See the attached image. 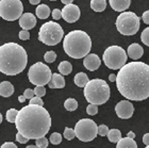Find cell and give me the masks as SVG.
Wrapping results in <instances>:
<instances>
[{
	"label": "cell",
	"instance_id": "6da1fadb",
	"mask_svg": "<svg viewBox=\"0 0 149 148\" xmlns=\"http://www.w3.org/2000/svg\"><path fill=\"white\" fill-rule=\"evenodd\" d=\"M116 87L128 100L142 101L149 97V65L140 61L126 63L116 76Z\"/></svg>",
	"mask_w": 149,
	"mask_h": 148
},
{
	"label": "cell",
	"instance_id": "7a4b0ae2",
	"mask_svg": "<svg viewBox=\"0 0 149 148\" xmlns=\"http://www.w3.org/2000/svg\"><path fill=\"white\" fill-rule=\"evenodd\" d=\"M15 125L18 133L26 139L37 140L49 132L51 117L44 107L29 105L18 111Z\"/></svg>",
	"mask_w": 149,
	"mask_h": 148
},
{
	"label": "cell",
	"instance_id": "3957f363",
	"mask_svg": "<svg viewBox=\"0 0 149 148\" xmlns=\"http://www.w3.org/2000/svg\"><path fill=\"white\" fill-rule=\"evenodd\" d=\"M27 63V51L19 44L6 43L0 46V73L6 76H16L24 71Z\"/></svg>",
	"mask_w": 149,
	"mask_h": 148
},
{
	"label": "cell",
	"instance_id": "277c9868",
	"mask_svg": "<svg viewBox=\"0 0 149 148\" xmlns=\"http://www.w3.org/2000/svg\"><path fill=\"white\" fill-rule=\"evenodd\" d=\"M63 48L66 54L72 59H82L90 53L92 40L90 35L82 30L70 31L64 37Z\"/></svg>",
	"mask_w": 149,
	"mask_h": 148
},
{
	"label": "cell",
	"instance_id": "5b68a950",
	"mask_svg": "<svg viewBox=\"0 0 149 148\" xmlns=\"http://www.w3.org/2000/svg\"><path fill=\"white\" fill-rule=\"evenodd\" d=\"M84 97L90 105H101L110 98V87L102 79L90 80L84 87Z\"/></svg>",
	"mask_w": 149,
	"mask_h": 148
},
{
	"label": "cell",
	"instance_id": "8992f818",
	"mask_svg": "<svg viewBox=\"0 0 149 148\" xmlns=\"http://www.w3.org/2000/svg\"><path fill=\"white\" fill-rule=\"evenodd\" d=\"M64 31L62 27L54 22H47L42 25L38 31V40L48 46H56L62 40Z\"/></svg>",
	"mask_w": 149,
	"mask_h": 148
},
{
	"label": "cell",
	"instance_id": "52a82bcc",
	"mask_svg": "<svg viewBox=\"0 0 149 148\" xmlns=\"http://www.w3.org/2000/svg\"><path fill=\"white\" fill-rule=\"evenodd\" d=\"M102 60L107 67L116 71V69H120L127 63L128 56L124 48H121L120 46L113 45V46L108 47L104 50Z\"/></svg>",
	"mask_w": 149,
	"mask_h": 148
},
{
	"label": "cell",
	"instance_id": "ba28073f",
	"mask_svg": "<svg viewBox=\"0 0 149 148\" xmlns=\"http://www.w3.org/2000/svg\"><path fill=\"white\" fill-rule=\"evenodd\" d=\"M115 25L120 34L131 36L140 29V17L133 12H123L117 17Z\"/></svg>",
	"mask_w": 149,
	"mask_h": 148
},
{
	"label": "cell",
	"instance_id": "9c48e42d",
	"mask_svg": "<svg viewBox=\"0 0 149 148\" xmlns=\"http://www.w3.org/2000/svg\"><path fill=\"white\" fill-rule=\"evenodd\" d=\"M52 73L46 64L42 62H37L29 68L28 78L32 84L35 87H44L45 84H48V82L51 79Z\"/></svg>",
	"mask_w": 149,
	"mask_h": 148
},
{
	"label": "cell",
	"instance_id": "30bf717a",
	"mask_svg": "<svg viewBox=\"0 0 149 148\" xmlns=\"http://www.w3.org/2000/svg\"><path fill=\"white\" fill-rule=\"evenodd\" d=\"M74 134L82 142H91L98 135V126L88 118H82L74 126Z\"/></svg>",
	"mask_w": 149,
	"mask_h": 148
},
{
	"label": "cell",
	"instance_id": "8fae6325",
	"mask_svg": "<svg viewBox=\"0 0 149 148\" xmlns=\"http://www.w3.org/2000/svg\"><path fill=\"white\" fill-rule=\"evenodd\" d=\"M24 6L20 0H0V17L14 22L22 15Z\"/></svg>",
	"mask_w": 149,
	"mask_h": 148
},
{
	"label": "cell",
	"instance_id": "7c38bea8",
	"mask_svg": "<svg viewBox=\"0 0 149 148\" xmlns=\"http://www.w3.org/2000/svg\"><path fill=\"white\" fill-rule=\"evenodd\" d=\"M115 112L121 119H129L134 113V105L129 100H121L115 105Z\"/></svg>",
	"mask_w": 149,
	"mask_h": 148
},
{
	"label": "cell",
	"instance_id": "4fadbf2b",
	"mask_svg": "<svg viewBox=\"0 0 149 148\" xmlns=\"http://www.w3.org/2000/svg\"><path fill=\"white\" fill-rule=\"evenodd\" d=\"M62 13V18L65 20V22H69V24H72V22H76L78 19L80 18L81 12L79 6H76V4H67L62 9L61 11Z\"/></svg>",
	"mask_w": 149,
	"mask_h": 148
},
{
	"label": "cell",
	"instance_id": "5bb4252c",
	"mask_svg": "<svg viewBox=\"0 0 149 148\" xmlns=\"http://www.w3.org/2000/svg\"><path fill=\"white\" fill-rule=\"evenodd\" d=\"M19 26L26 31L33 29L36 26V17L32 13H25L19 17Z\"/></svg>",
	"mask_w": 149,
	"mask_h": 148
},
{
	"label": "cell",
	"instance_id": "9a60e30c",
	"mask_svg": "<svg viewBox=\"0 0 149 148\" xmlns=\"http://www.w3.org/2000/svg\"><path fill=\"white\" fill-rule=\"evenodd\" d=\"M100 64H101V61H100L99 57L95 53H88L83 60L84 67L90 71H97L100 67Z\"/></svg>",
	"mask_w": 149,
	"mask_h": 148
},
{
	"label": "cell",
	"instance_id": "2e32d148",
	"mask_svg": "<svg viewBox=\"0 0 149 148\" xmlns=\"http://www.w3.org/2000/svg\"><path fill=\"white\" fill-rule=\"evenodd\" d=\"M143 54H144L143 47L141 46V45H139V44L136 43L131 44L130 46L128 47V56L132 60H139L140 58H142Z\"/></svg>",
	"mask_w": 149,
	"mask_h": 148
},
{
	"label": "cell",
	"instance_id": "e0dca14e",
	"mask_svg": "<svg viewBox=\"0 0 149 148\" xmlns=\"http://www.w3.org/2000/svg\"><path fill=\"white\" fill-rule=\"evenodd\" d=\"M110 6L116 12H125L129 9L131 0H109Z\"/></svg>",
	"mask_w": 149,
	"mask_h": 148
},
{
	"label": "cell",
	"instance_id": "ac0fdd59",
	"mask_svg": "<svg viewBox=\"0 0 149 148\" xmlns=\"http://www.w3.org/2000/svg\"><path fill=\"white\" fill-rule=\"evenodd\" d=\"M50 89H63L65 87V79L62 75L60 74H52L51 79L48 82Z\"/></svg>",
	"mask_w": 149,
	"mask_h": 148
},
{
	"label": "cell",
	"instance_id": "d6986e66",
	"mask_svg": "<svg viewBox=\"0 0 149 148\" xmlns=\"http://www.w3.org/2000/svg\"><path fill=\"white\" fill-rule=\"evenodd\" d=\"M14 94V87L9 81H2L0 83V96L2 97H10Z\"/></svg>",
	"mask_w": 149,
	"mask_h": 148
},
{
	"label": "cell",
	"instance_id": "ffe728a7",
	"mask_svg": "<svg viewBox=\"0 0 149 148\" xmlns=\"http://www.w3.org/2000/svg\"><path fill=\"white\" fill-rule=\"evenodd\" d=\"M116 144H117L116 148H137L136 142L129 138H124V139L121 138Z\"/></svg>",
	"mask_w": 149,
	"mask_h": 148
},
{
	"label": "cell",
	"instance_id": "44dd1931",
	"mask_svg": "<svg viewBox=\"0 0 149 148\" xmlns=\"http://www.w3.org/2000/svg\"><path fill=\"white\" fill-rule=\"evenodd\" d=\"M35 13L40 19H46L50 15V9L47 4H40L35 10Z\"/></svg>",
	"mask_w": 149,
	"mask_h": 148
},
{
	"label": "cell",
	"instance_id": "7402d4cb",
	"mask_svg": "<svg viewBox=\"0 0 149 148\" xmlns=\"http://www.w3.org/2000/svg\"><path fill=\"white\" fill-rule=\"evenodd\" d=\"M74 84L79 87H84L86 85V83L88 82V77L85 73H78L74 78Z\"/></svg>",
	"mask_w": 149,
	"mask_h": 148
},
{
	"label": "cell",
	"instance_id": "603a6c76",
	"mask_svg": "<svg viewBox=\"0 0 149 148\" xmlns=\"http://www.w3.org/2000/svg\"><path fill=\"white\" fill-rule=\"evenodd\" d=\"M58 71H60V75L67 76L72 71V65L68 61H62L58 66Z\"/></svg>",
	"mask_w": 149,
	"mask_h": 148
},
{
	"label": "cell",
	"instance_id": "cb8c5ba5",
	"mask_svg": "<svg viewBox=\"0 0 149 148\" xmlns=\"http://www.w3.org/2000/svg\"><path fill=\"white\" fill-rule=\"evenodd\" d=\"M91 8L95 12H103L107 8L106 0H91Z\"/></svg>",
	"mask_w": 149,
	"mask_h": 148
},
{
	"label": "cell",
	"instance_id": "d4e9b609",
	"mask_svg": "<svg viewBox=\"0 0 149 148\" xmlns=\"http://www.w3.org/2000/svg\"><path fill=\"white\" fill-rule=\"evenodd\" d=\"M107 136L111 143H117L121 139V132L118 129H111L109 130Z\"/></svg>",
	"mask_w": 149,
	"mask_h": 148
},
{
	"label": "cell",
	"instance_id": "484cf974",
	"mask_svg": "<svg viewBox=\"0 0 149 148\" xmlns=\"http://www.w3.org/2000/svg\"><path fill=\"white\" fill-rule=\"evenodd\" d=\"M64 107L67 111H74V110H77L78 108V102L76 99L74 98H68L66 99L65 102H64Z\"/></svg>",
	"mask_w": 149,
	"mask_h": 148
},
{
	"label": "cell",
	"instance_id": "4316f807",
	"mask_svg": "<svg viewBox=\"0 0 149 148\" xmlns=\"http://www.w3.org/2000/svg\"><path fill=\"white\" fill-rule=\"evenodd\" d=\"M17 114H18V111L16 109H10L6 111V120L9 123H15Z\"/></svg>",
	"mask_w": 149,
	"mask_h": 148
},
{
	"label": "cell",
	"instance_id": "83f0119b",
	"mask_svg": "<svg viewBox=\"0 0 149 148\" xmlns=\"http://www.w3.org/2000/svg\"><path fill=\"white\" fill-rule=\"evenodd\" d=\"M49 141L51 144H53V145H59L60 143L62 142V135L58 132H54L50 135Z\"/></svg>",
	"mask_w": 149,
	"mask_h": 148
},
{
	"label": "cell",
	"instance_id": "f1b7e54d",
	"mask_svg": "<svg viewBox=\"0 0 149 148\" xmlns=\"http://www.w3.org/2000/svg\"><path fill=\"white\" fill-rule=\"evenodd\" d=\"M44 59L47 63H53L56 59V53L54 51H47L44 56Z\"/></svg>",
	"mask_w": 149,
	"mask_h": 148
},
{
	"label": "cell",
	"instance_id": "f546056e",
	"mask_svg": "<svg viewBox=\"0 0 149 148\" xmlns=\"http://www.w3.org/2000/svg\"><path fill=\"white\" fill-rule=\"evenodd\" d=\"M141 40H142L143 44L149 47V27L143 30V32L141 34Z\"/></svg>",
	"mask_w": 149,
	"mask_h": 148
},
{
	"label": "cell",
	"instance_id": "4dcf8cb0",
	"mask_svg": "<svg viewBox=\"0 0 149 148\" xmlns=\"http://www.w3.org/2000/svg\"><path fill=\"white\" fill-rule=\"evenodd\" d=\"M64 138H65L66 140H68V141H72V139H74V136H76V134H74V129H72V128H68V127H66L65 130H64Z\"/></svg>",
	"mask_w": 149,
	"mask_h": 148
},
{
	"label": "cell",
	"instance_id": "1f68e13d",
	"mask_svg": "<svg viewBox=\"0 0 149 148\" xmlns=\"http://www.w3.org/2000/svg\"><path fill=\"white\" fill-rule=\"evenodd\" d=\"M36 141V147L37 148H47L48 147V140L44 136V138H40V139L35 140Z\"/></svg>",
	"mask_w": 149,
	"mask_h": 148
},
{
	"label": "cell",
	"instance_id": "d6a6232c",
	"mask_svg": "<svg viewBox=\"0 0 149 148\" xmlns=\"http://www.w3.org/2000/svg\"><path fill=\"white\" fill-rule=\"evenodd\" d=\"M33 92H34V95H36V97L42 98L46 94V89L44 87H35V89H33Z\"/></svg>",
	"mask_w": 149,
	"mask_h": 148
},
{
	"label": "cell",
	"instance_id": "836d02e7",
	"mask_svg": "<svg viewBox=\"0 0 149 148\" xmlns=\"http://www.w3.org/2000/svg\"><path fill=\"white\" fill-rule=\"evenodd\" d=\"M86 113L88 115H96L97 113H98V105H87Z\"/></svg>",
	"mask_w": 149,
	"mask_h": 148
},
{
	"label": "cell",
	"instance_id": "e575fe53",
	"mask_svg": "<svg viewBox=\"0 0 149 148\" xmlns=\"http://www.w3.org/2000/svg\"><path fill=\"white\" fill-rule=\"evenodd\" d=\"M108 132H109L108 126H106V125H100V126H98V134L100 136H107Z\"/></svg>",
	"mask_w": 149,
	"mask_h": 148
},
{
	"label": "cell",
	"instance_id": "d590c367",
	"mask_svg": "<svg viewBox=\"0 0 149 148\" xmlns=\"http://www.w3.org/2000/svg\"><path fill=\"white\" fill-rule=\"evenodd\" d=\"M30 105L43 107V105H44V101L42 100V98H40V97H33V98L30 99Z\"/></svg>",
	"mask_w": 149,
	"mask_h": 148
},
{
	"label": "cell",
	"instance_id": "8d00e7d4",
	"mask_svg": "<svg viewBox=\"0 0 149 148\" xmlns=\"http://www.w3.org/2000/svg\"><path fill=\"white\" fill-rule=\"evenodd\" d=\"M18 36L22 40H29V38H30V33H29V31L22 30L20 32H19Z\"/></svg>",
	"mask_w": 149,
	"mask_h": 148
},
{
	"label": "cell",
	"instance_id": "74e56055",
	"mask_svg": "<svg viewBox=\"0 0 149 148\" xmlns=\"http://www.w3.org/2000/svg\"><path fill=\"white\" fill-rule=\"evenodd\" d=\"M51 15H52V18L54 20H59V19L62 18V13H61V10L59 9H54L51 13Z\"/></svg>",
	"mask_w": 149,
	"mask_h": 148
},
{
	"label": "cell",
	"instance_id": "f35d334b",
	"mask_svg": "<svg viewBox=\"0 0 149 148\" xmlns=\"http://www.w3.org/2000/svg\"><path fill=\"white\" fill-rule=\"evenodd\" d=\"M24 96H25L26 99H31L34 97V92H33V89H27L24 92Z\"/></svg>",
	"mask_w": 149,
	"mask_h": 148
},
{
	"label": "cell",
	"instance_id": "ab89813d",
	"mask_svg": "<svg viewBox=\"0 0 149 148\" xmlns=\"http://www.w3.org/2000/svg\"><path fill=\"white\" fill-rule=\"evenodd\" d=\"M16 141H17V142H19L20 144H26V143H28L29 140L26 139L25 136H22L20 133L17 132V134H16Z\"/></svg>",
	"mask_w": 149,
	"mask_h": 148
},
{
	"label": "cell",
	"instance_id": "60d3db41",
	"mask_svg": "<svg viewBox=\"0 0 149 148\" xmlns=\"http://www.w3.org/2000/svg\"><path fill=\"white\" fill-rule=\"evenodd\" d=\"M142 19H143V22H145L146 25H149V10L148 11H145V12L143 13Z\"/></svg>",
	"mask_w": 149,
	"mask_h": 148
},
{
	"label": "cell",
	"instance_id": "b9f144b4",
	"mask_svg": "<svg viewBox=\"0 0 149 148\" xmlns=\"http://www.w3.org/2000/svg\"><path fill=\"white\" fill-rule=\"evenodd\" d=\"M0 148H17V146H16L13 142H6L4 144L1 145Z\"/></svg>",
	"mask_w": 149,
	"mask_h": 148
},
{
	"label": "cell",
	"instance_id": "7bdbcfd3",
	"mask_svg": "<svg viewBox=\"0 0 149 148\" xmlns=\"http://www.w3.org/2000/svg\"><path fill=\"white\" fill-rule=\"evenodd\" d=\"M143 143L146 146L149 145V133H146V134H144V136H143Z\"/></svg>",
	"mask_w": 149,
	"mask_h": 148
},
{
	"label": "cell",
	"instance_id": "ee69618b",
	"mask_svg": "<svg viewBox=\"0 0 149 148\" xmlns=\"http://www.w3.org/2000/svg\"><path fill=\"white\" fill-rule=\"evenodd\" d=\"M127 138H129V139H132V140H134V139H135V133H134V132H132V131H129V132H128V135H127Z\"/></svg>",
	"mask_w": 149,
	"mask_h": 148
},
{
	"label": "cell",
	"instance_id": "f6af8a7d",
	"mask_svg": "<svg viewBox=\"0 0 149 148\" xmlns=\"http://www.w3.org/2000/svg\"><path fill=\"white\" fill-rule=\"evenodd\" d=\"M109 80L111 81V82H115V80H116V75L114 74H111L109 76Z\"/></svg>",
	"mask_w": 149,
	"mask_h": 148
},
{
	"label": "cell",
	"instance_id": "bcb514c9",
	"mask_svg": "<svg viewBox=\"0 0 149 148\" xmlns=\"http://www.w3.org/2000/svg\"><path fill=\"white\" fill-rule=\"evenodd\" d=\"M61 1H62V3H64L65 6H67V4H72L74 0H61Z\"/></svg>",
	"mask_w": 149,
	"mask_h": 148
},
{
	"label": "cell",
	"instance_id": "7dc6e473",
	"mask_svg": "<svg viewBox=\"0 0 149 148\" xmlns=\"http://www.w3.org/2000/svg\"><path fill=\"white\" fill-rule=\"evenodd\" d=\"M18 101L19 102H25L26 101V98H25V96L24 95H20V96H18Z\"/></svg>",
	"mask_w": 149,
	"mask_h": 148
},
{
	"label": "cell",
	"instance_id": "c3c4849f",
	"mask_svg": "<svg viewBox=\"0 0 149 148\" xmlns=\"http://www.w3.org/2000/svg\"><path fill=\"white\" fill-rule=\"evenodd\" d=\"M29 2L31 3V4H40V0H29Z\"/></svg>",
	"mask_w": 149,
	"mask_h": 148
},
{
	"label": "cell",
	"instance_id": "681fc988",
	"mask_svg": "<svg viewBox=\"0 0 149 148\" xmlns=\"http://www.w3.org/2000/svg\"><path fill=\"white\" fill-rule=\"evenodd\" d=\"M26 148H37L35 145H29V146H27Z\"/></svg>",
	"mask_w": 149,
	"mask_h": 148
},
{
	"label": "cell",
	"instance_id": "f907efd6",
	"mask_svg": "<svg viewBox=\"0 0 149 148\" xmlns=\"http://www.w3.org/2000/svg\"><path fill=\"white\" fill-rule=\"evenodd\" d=\"M2 119H3V118H2V114H1V113H0V124L2 123Z\"/></svg>",
	"mask_w": 149,
	"mask_h": 148
},
{
	"label": "cell",
	"instance_id": "816d5d0a",
	"mask_svg": "<svg viewBox=\"0 0 149 148\" xmlns=\"http://www.w3.org/2000/svg\"><path fill=\"white\" fill-rule=\"evenodd\" d=\"M145 148H149V145H148V146H146V147H145Z\"/></svg>",
	"mask_w": 149,
	"mask_h": 148
},
{
	"label": "cell",
	"instance_id": "f5cc1de1",
	"mask_svg": "<svg viewBox=\"0 0 149 148\" xmlns=\"http://www.w3.org/2000/svg\"><path fill=\"white\" fill-rule=\"evenodd\" d=\"M50 1H56V0H50Z\"/></svg>",
	"mask_w": 149,
	"mask_h": 148
}]
</instances>
